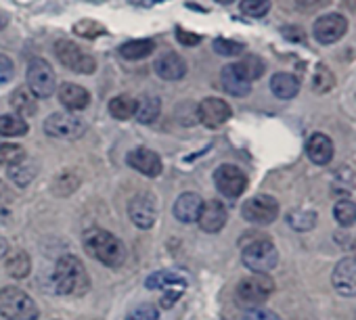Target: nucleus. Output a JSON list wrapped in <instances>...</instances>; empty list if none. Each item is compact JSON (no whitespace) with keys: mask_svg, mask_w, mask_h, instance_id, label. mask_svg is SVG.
I'll list each match as a JSON object with an SVG mask.
<instances>
[{"mask_svg":"<svg viewBox=\"0 0 356 320\" xmlns=\"http://www.w3.org/2000/svg\"><path fill=\"white\" fill-rule=\"evenodd\" d=\"M220 82H222V88H225L229 94L239 96V99L248 96L250 90H252V82L243 76V71L239 69L237 63H231V65H227V67L222 69Z\"/></svg>","mask_w":356,"mask_h":320,"instance_id":"18","label":"nucleus"},{"mask_svg":"<svg viewBox=\"0 0 356 320\" xmlns=\"http://www.w3.org/2000/svg\"><path fill=\"white\" fill-rule=\"evenodd\" d=\"M126 164L132 168V170H136V172H140L143 176H149V178H155V176H159L161 174V157L155 153V151H151V149H147V146H138V149H132L128 155H126Z\"/></svg>","mask_w":356,"mask_h":320,"instance_id":"13","label":"nucleus"},{"mask_svg":"<svg viewBox=\"0 0 356 320\" xmlns=\"http://www.w3.org/2000/svg\"><path fill=\"white\" fill-rule=\"evenodd\" d=\"M7 251H9V243H7V239H5V237H0V258H3Z\"/></svg>","mask_w":356,"mask_h":320,"instance_id":"45","label":"nucleus"},{"mask_svg":"<svg viewBox=\"0 0 356 320\" xmlns=\"http://www.w3.org/2000/svg\"><path fill=\"white\" fill-rule=\"evenodd\" d=\"M214 51L222 57H237L243 53V44L235 42V40H227V38H218L214 40Z\"/></svg>","mask_w":356,"mask_h":320,"instance_id":"38","label":"nucleus"},{"mask_svg":"<svg viewBox=\"0 0 356 320\" xmlns=\"http://www.w3.org/2000/svg\"><path fill=\"white\" fill-rule=\"evenodd\" d=\"M11 107L24 117V115H36V96L28 88H17L11 94Z\"/></svg>","mask_w":356,"mask_h":320,"instance_id":"26","label":"nucleus"},{"mask_svg":"<svg viewBox=\"0 0 356 320\" xmlns=\"http://www.w3.org/2000/svg\"><path fill=\"white\" fill-rule=\"evenodd\" d=\"M214 183H216L218 193L229 199L241 197L243 191L248 189V176L237 166H231V164H225L214 172Z\"/></svg>","mask_w":356,"mask_h":320,"instance_id":"10","label":"nucleus"},{"mask_svg":"<svg viewBox=\"0 0 356 320\" xmlns=\"http://www.w3.org/2000/svg\"><path fill=\"white\" fill-rule=\"evenodd\" d=\"M128 216L132 220V224H136L138 228L147 230L155 224L157 220V203L149 193L136 195L130 199L128 203Z\"/></svg>","mask_w":356,"mask_h":320,"instance_id":"12","label":"nucleus"},{"mask_svg":"<svg viewBox=\"0 0 356 320\" xmlns=\"http://www.w3.org/2000/svg\"><path fill=\"white\" fill-rule=\"evenodd\" d=\"M5 268L13 278H26L32 270V260L24 249H15L7 255L5 260Z\"/></svg>","mask_w":356,"mask_h":320,"instance_id":"24","label":"nucleus"},{"mask_svg":"<svg viewBox=\"0 0 356 320\" xmlns=\"http://www.w3.org/2000/svg\"><path fill=\"white\" fill-rule=\"evenodd\" d=\"M13 74H15V65H13V61H11L7 55L0 53V86L9 84V82L13 80Z\"/></svg>","mask_w":356,"mask_h":320,"instance_id":"39","label":"nucleus"},{"mask_svg":"<svg viewBox=\"0 0 356 320\" xmlns=\"http://www.w3.org/2000/svg\"><path fill=\"white\" fill-rule=\"evenodd\" d=\"M55 55L65 67H70L76 74H92L97 69L95 57L86 55L78 44H74L70 40H59L55 47Z\"/></svg>","mask_w":356,"mask_h":320,"instance_id":"7","label":"nucleus"},{"mask_svg":"<svg viewBox=\"0 0 356 320\" xmlns=\"http://www.w3.org/2000/svg\"><path fill=\"white\" fill-rule=\"evenodd\" d=\"M270 90L277 99H283V101H289L293 99L298 92H300V80L293 76V74H287V71H279L273 76L270 80Z\"/></svg>","mask_w":356,"mask_h":320,"instance_id":"22","label":"nucleus"},{"mask_svg":"<svg viewBox=\"0 0 356 320\" xmlns=\"http://www.w3.org/2000/svg\"><path fill=\"white\" fill-rule=\"evenodd\" d=\"M74 32L82 38H88V40H95L99 36H105V26L99 24V22H92V19H82L74 26Z\"/></svg>","mask_w":356,"mask_h":320,"instance_id":"34","label":"nucleus"},{"mask_svg":"<svg viewBox=\"0 0 356 320\" xmlns=\"http://www.w3.org/2000/svg\"><path fill=\"white\" fill-rule=\"evenodd\" d=\"M202 205H204V201L197 193H183L174 203V216L178 222H185V224L197 222Z\"/></svg>","mask_w":356,"mask_h":320,"instance_id":"20","label":"nucleus"},{"mask_svg":"<svg viewBox=\"0 0 356 320\" xmlns=\"http://www.w3.org/2000/svg\"><path fill=\"white\" fill-rule=\"evenodd\" d=\"M155 318H157V310L153 305H140L130 314L128 320H155Z\"/></svg>","mask_w":356,"mask_h":320,"instance_id":"41","label":"nucleus"},{"mask_svg":"<svg viewBox=\"0 0 356 320\" xmlns=\"http://www.w3.org/2000/svg\"><path fill=\"white\" fill-rule=\"evenodd\" d=\"M333 86H335V76H333V71H331L327 65L318 63V65H316V69H314L312 88H314L316 92H329Z\"/></svg>","mask_w":356,"mask_h":320,"instance_id":"33","label":"nucleus"},{"mask_svg":"<svg viewBox=\"0 0 356 320\" xmlns=\"http://www.w3.org/2000/svg\"><path fill=\"white\" fill-rule=\"evenodd\" d=\"M55 88H57V78L53 65L47 59H34L28 67V90L36 99H49L53 96Z\"/></svg>","mask_w":356,"mask_h":320,"instance_id":"6","label":"nucleus"},{"mask_svg":"<svg viewBox=\"0 0 356 320\" xmlns=\"http://www.w3.org/2000/svg\"><path fill=\"white\" fill-rule=\"evenodd\" d=\"M53 285L61 295L80 297L90 289L88 272L78 255H63L57 260L53 270Z\"/></svg>","mask_w":356,"mask_h":320,"instance_id":"1","label":"nucleus"},{"mask_svg":"<svg viewBox=\"0 0 356 320\" xmlns=\"http://www.w3.org/2000/svg\"><path fill=\"white\" fill-rule=\"evenodd\" d=\"M216 3H220V5H231V3H235V0H216Z\"/></svg>","mask_w":356,"mask_h":320,"instance_id":"47","label":"nucleus"},{"mask_svg":"<svg viewBox=\"0 0 356 320\" xmlns=\"http://www.w3.org/2000/svg\"><path fill=\"white\" fill-rule=\"evenodd\" d=\"M181 295H183V289H174V287L168 289V291L161 295V308H165V310L172 308V305L178 301V297H181Z\"/></svg>","mask_w":356,"mask_h":320,"instance_id":"43","label":"nucleus"},{"mask_svg":"<svg viewBox=\"0 0 356 320\" xmlns=\"http://www.w3.org/2000/svg\"><path fill=\"white\" fill-rule=\"evenodd\" d=\"M59 101L67 111H82L90 105V94L86 88L67 82L59 88Z\"/></svg>","mask_w":356,"mask_h":320,"instance_id":"21","label":"nucleus"},{"mask_svg":"<svg viewBox=\"0 0 356 320\" xmlns=\"http://www.w3.org/2000/svg\"><path fill=\"white\" fill-rule=\"evenodd\" d=\"M231 107L227 101L222 99H204L197 105V119L206 126V128H218L225 121H229L231 117Z\"/></svg>","mask_w":356,"mask_h":320,"instance_id":"14","label":"nucleus"},{"mask_svg":"<svg viewBox=\"0 0 356 320\" xmlns=\"http://www.w3.org/2000/svg\"><path fill=\"white\" fill-rule=\"evenodd\" d=\"M306 155L312 164L316 166H327L333 159V140L321 132L312 134L306 142Z\"/></svg>","mask_w":356,"mask_h":320,"instance_id":"19","label":"nucleus"},{"mask_svg":"<svg viewBox=\"0 0 356 320\" xmlns=\"http://www.w3.org/2000/svg\"><path fill=\"white\" fill-rule=\"evenodd\" d=\"M237 65H239V69L243 71V76H245L250 82L258 80V78L264 74V63H262V59H258V57H254V55L245 57V59L239 61Z\"/></svg>","mask_w":356,"mask_h":320,"instance_id":"35","label":"nucleus"},{"mask_svg":"<svg viewBox=\"0 0 356 320\" xmlns=\"http://www.w3.org/2000/svg\"><path fill=\"white\" fill-rule=\"evenodd\" d=\"M331 280H333V287H335L337 293H341L346 297L356 295V258L341 260L335 266Z\"/></svg>","mask_w":356,"mask_h":320,"instance_id":"16","label":"nucleus"},{"mask_svg":"<svg viewBox=\"0 0 356 320\" xmlns=\"http://www.w3.org/2000/svg\"><path fill=\"white\" fill-rule=\"evenodd\" d=\"M241 262L254 274H266L279 264V253H277V247L268 239H256L243 247Z\"/></svg>","mask_w":356,"mask_h":320,"instance_id":"4","label":"nucleus"},{"mask_svg":"<svg viewBox=\"0 0 356 320\" xmlns=\"http://www.w3.org/2000/svg\"><path fill=\"white\" fill-rule=\"evenodd\" d=\"M275 291V280L268 274H254L237 285V301L248 308L262 305Z\"/></svg>","mask_w":356,"mask_h":320,"instance_id":"5","label":"nucleus"},{"mask_svg":"<svg viewBox=\"0 0 356 320\" xmlns=\"http://www.w3.org/2000/svg\"><path fill=\"white\" fill-rule=\"evenodd\" d=\"M155 51V42L151 38H140V40H130L126 44L120 47V55L128 61H136V59H145Z\"/></svg>","mask_w":356,"mask_h":320,"instance_id":"25","label":"nucleus"},{"mask_svg":"<svg viewBox=\"0 0 356 320\" xmlns=\"http://www.w3.org/2000/svg\"><path fill=\"white\" fill-rule=\"evenodd\" d=\"M333 218L339 226L348 228V226H354L356 224V203L350 201V199H341L335 203L333 208Z\"/></svg>","mask_w":356,"mask_h":320,"instance_id":"30","label":"nucleus"},{"mask_svg":"<svg viewBox=\"0 0 356 320\" xmlns=\"http://www.w3.org/2000/svg\"><path fill=\"white\" fill-rule=\"evenodd\" d=\"M9 197H11V193H9V189H7V185L0 180V205H3L5 201H9Z\"/></svg>","mask_w":356,"mask_h":320,"instance_id":"44","label":"nucleus"},{"mask_svg":"<svg viewBox=\"0 0 356 320\" xmlns=\"http://www.w3.org/2000/svg\"><path fill=\"white\" fill-rule=\"evenodd\" d=\"M241 214H243V218L248 222L266 226V224H270V222L277 220V216H279V203L270 195H258V197H252V199H248L243 203Z\"/></svg>","mask_w":356,"mask_h":320,"instance_id":"9","label":"nucleus"},{"mask_svg":"<svg viewBox=\"0 0 356 320\" xmlns=\"http://www.w3.org/2000/svg\"><path fill=\"white\" fill-rule=\"evenodd\" d=\"M136 99L128 96V94H122V96H115L109 101V113L115 117V119H130L134 117L136 113Z\"/></svg>","mask_w":356,"mask_h":320,"instance_id":"28","label":"nucleus"},{"mask_svg":"<svg viewBox=\"0 0 356 320\" xmlns=\"http://www.w3.org/2000/svg\"><path fill=\"white\" fill-rule=\"evenodd\" d=\"M0 314L7 320H38L36 301L19 287L0 289Z\"/></svg>","mask_w":356,"mask_h":320,"instance_id":"3","label":"nucleus"},{"mask_svg":"<svg viewBox=\"0 0 356 320\" xmlns=\"http://www.w3.org/2000/svg\"><path fill=\"white\" fill-rule=\"evenodd\" d=\"M176 40L181 42V44H185V47H197L202 42V36L185 32V30H176Z\"/></svg>","mask_w":356,"mask_h":320,"instance_id":"42","label":"nucleus"},{"mask_svg":"<svg viewBox=\"0 0 356 320\" xmlns=\"http://www.w3.org/2000/svg\"><path fill=\"white\" fill-rule=\"evenodd\" d=\"M32 176H34V168L26 162V159H24L22 164L9 168V178H13V183L17 187H28L30 180H32Z\"/></svg>","mask_w":356,"mask_h":320,"instance_id":"36","label":"nucleus"},{"mask_svg":"<svg viewBox=\"0 0 356 320\" xmlns=\"http://www.w3.org/2000/svg\"><path fill=\"white\" fill-rule=\"evenodd\" d=\"M287 224L298 230V233H306L310 230L314 224H316V214L310 212V210H298V212H291L287 216Z\"/></svg>","mask_w":356,"mask_h":320,"instance_id":"31","label":"nucleus"},{"mask_svg":"<svg viewBox=\"0 0 356 320\" xmlns=\"http://www.w3.org/2000/svg\"><path fill=\"white\" fill-rule=\"evenodd\" d=\"M155 74L165 82H178L187 76V63L178 53H163L155 61Z\"/></svg>","mask_w":356,"mask_h":320,"instance_id":"17","label":"nucleus"},{"mask_svg":"<svg viewBox=\"0 0 356 320\" xmlns=\"http://www.w3.org/2000/svg\"><path fill=\"white\" fill-rule=\"evenodd\" d=\"M44 132L53 138L76 140L86 132V126L74 113H53L44 119Z\"/></svg>","mask_w":356,"mask_h":320,"instance_id":"8","label":"nucleus"},{"mask_svg":"<svg viewBox=\"0 0 356 320\" xmlns=\"http://www.w3.org/2000/svg\"><path fill=\"white\" fill-rule=\"evenodd\" d=\"M0 134L9 136V138L24 136V134H28V121L17 113L0 115Z\"/></svg>","mask_w":356,"mask_h":320,"instance_id":"27","label":"nucleus"},{"mask_svg":"<svg viewBox=\"0 0 356 320\" xmlns=\"http://www.w3.org/2000/svg\"><path fill=\"white\" fill-rule=\"evenodd\" d=\"M84 247L95 260H99L107 268H120L126 260L122 241L103 228H88L84 235Z\"/></svg>","mask_w":356,"mask_h":320,"instance_id":"2","label":"nucleus"},{"mask_svg":"<svg viewBox=\"0 0 356 320\" xmlns=\"http://www.w3.org/2000/svg\"><path fill=\"white\" fill-rule=\"evenodd\" d=\"M239 9L248 17H264L270 9V0H241Z\"/></svg>","mask_w":356,"mask_h":320,"instance_id":"37","label":"nucleus"},{"mask_svg":"<svg viewBox=\"0 0 356 320\" xmlns=\"http://www.w3.org/2000/svg\"><path fill=\"white\" fill-rule=\"evenodd\" d=\"M243 320H281L275 312L270 310H262V308H252L245 312Z\"/></svg>","mask_w":356,"mask_h":320,"instance_id":"40","label":"nucleus"},{"mask_svg":"<svg viewBox=\"0 0 356 320\" xmlns=\"http://www.w3.org/2000/svg\"><path fill=\"white\" fill-rule=\"evenodd\" d=\"M352 249H354V253H356V241H354V245H352Z\"/></svg>","mask_w":356,"mask_h":320,"instance_id":"48","label":"nucleus"},{"mask_svg":"<svg viewBox=\"0 0 356 320\" xmlns=\"http://www.w3.org/2000/svg\"><path fill=\"white\" fill-rule=\"evenodd\" d=\"M161 111V101L157 96H145L138 105H136V121L140 124H153L159 117Z\"/></svg>","mask_w":356,"mask_h":320,"instance_id":"29","label":"nucleus"},{"mask_svg":"<svg viewBox=\"0 0 356 320\" xmlns=\"http://www.w3.org/2000/svg\"><path fill=\"white\" fill-rule=\"evenodd\" d=\"M346 30H348V22L339 13L323 15L312 26V34H314V38L321 44H333V42H337L346 34Z\"/></svg>","mask_w":356,"mask_h":320,"instance_id":"11","label":"nucleus"},{"mask_svg":"<svg viewBox=\"0 0 356 320\" xmlns=\"http://www.w3.org/2000/svg\"><path fill=\"white\" fill-rule=\"evenodd\" d=\"M145 285H147V289H172V287L183 289L187 285V276L178 270H159V272L151 274Z\"/></svg>","mask_w":356,"mask_h":320,"instance_id":"23","label":"nucleus"},{"mask_svg":"<svg viewBox=\"0 0 356 320\" xmlns=\"http://www.w3.org/2000/svg\"><path fill=\"white\" fill-rule=\"evenodd\" d=\"M7 24H9V15H7L3 9H0V30H5V28H7Z\"/></svg>","mask_w":356,"mask_h":320,"instance_id":"46","label":"nucleus"},{"mask_svg":"<svg viewBox=\"0 0 356 320\" xmlns=\"http://www.w3.org/2000/svg\"><path fill=\"white\" fill-rule=\"evenodd\" d=\"M227 218H229V214H227L225 203H220L218 199H210V201H206L202 205V212H200L197 222H200L202 230L214 235V233H220L225 228Z\"/></svg>","mask_w":356,"mask_h":320,"instance_id":"15","label":"nucleus"},{"mask_svg":"<svg viewBox=\"0 0 356 320\" xmlns=\"http://www.w3.org/2000/svg\"><path fill=\"white\" fill-rule=\"evenodd\" d=\"M26 159V151L24 146L19 144H13V142H5V144H0V164L11 168V166H17L22 164Z\"/></svg>","mask_w":356,"mask_h":320,"instance_id":"32","label":"nucleus"}]
</instances>
